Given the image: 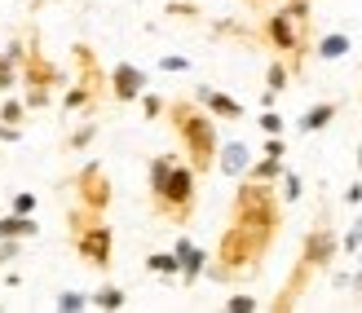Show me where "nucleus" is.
<instances>
[{
  "mask_svg": "<svg viewBox=\"0 0 362 313\" xmlns=\"http://www.w3.org/2000/svg\"><path fill=\"white\" fill-rule=\"evenodd\" d=\"M164 115H168L173 133H177V146H181V155H186V163H190L199 177H208L216 168V146H221V137H216V119L194 98L168 102Z\"/></svg>",
  "mask_w": 362,
  "mask_h": 313,
  "instance_id": "2",
  "label": "nucleus"
},
{
  "mask_svg": "<svg viewBox=\"0 0 362 313\" xmlns=\"http://www.w3.org/2000/svg\"><path fill=\"white\" fill-rule=\"evenodd\" d=\"M194 102L208 110L212 119H230V124H239L247 110H243V102L239 98H230V93H221V88H212V84H199L194 88Z\"/></svg>",
  "mask_w": 362,
  "mask_h": 313,
  "instance_id": "12",
  "label": "nucleus"
},
{
  "mask_svg": "<svg viewBox=\"0 0 362 313\" xmlns=\"http://www.w3.org/2000/svg\"><path fill=\"white\" fill-rule=\"evenodd\" d=\"M146 84H151V76L137 62H115V71L106 76V98L129 106V102H137L141 93H146Z\"/></svg>",
  "mask_w": 362,
  "mask_h": 313,
  "instance_id": "11",
  "label": "nucleus"
},
{
  "mask_svg": "<svg viewBox=\"0 0 362 313\" xmlns=\"http://www.w3.org/2000/svg\"><path fill=\"white\" fill-rule=\"evenodd\" d=\"M71 62H76V84H80V88H84V93L93 98L98 106H102V98H106V76H102V62H98L93 45L76 40V45H71Z\"/></svg>",
  "mask_w": 362,
  "mask_h": 313,
  "instance_id": "10",
  "label": "nucleus"
},
{
  "mask_svg": "<svg viewBox=\"0 0 362 313\" xmlns=\"http://www.w3.org/2000/svg\"><path fill=\"white\" fill-rule=\"evenodd\" d=\"M0 141L13 146V141H23V128H9V124H0Z\"/></svg>",
  "mask_w": 362,
  "mask_h": 313,
  "instance_id": "35",
  "label": "nucleus"
},
{
  "mask_svg": "<svg viewBox=\"0 0 362 313\" xmlns=\"http://www.w3.org/2000/svg\"><path fill=\"white\" fill-rule=\"evenodd\" d=\"M230 220L243 225L247 234H257L261 243L274 247L279 243V230H283V199L269 181H252L239 177V190L230 199Z\"/></svg>",
  "mask_w": 362,
  "mask_h": 313,
  "instance_id": "3",
  "label": "nucleus"
},
{
  "mask_svg": "<svg viewBox=\"0 0 362 313\" xmlns=\"http://www.w3.org/2000/svg\"><path fill=\"white\" fill-rule=\"evenodd\" d=\"M226 309L230 313H252V309H261V305H257V296H247V291H234V296L226 300Z\"/></svg>",
  "mask_w": 362,
  "mask_h": 313,
  "instance_id": "30",
  "label": "nucleus"
},
{
  "mask_svg": "<svg viewBox=\"0 0 362 313\" xmlns=\"http://www.w3.org/2000/svg\"><path fill=\"white\" fill-rule=\"evenodd\" d=\"M340 252H345V256H358V252H362V220H354V225L345 230V238H340Z\"/></svg>",
  "mask_w": 362,
  "mask_h": 313,
  "instance_id": "26",
  "label": "nucleus"
},
{
  "mask_svg": "<svg viewBox=\"0 0 362 313\" xmlns=\"http://www.w3.org/2000/svg\"><path fill=\"white\" fill-rule=\"evenodd\" d=\"M283 128H287V124H283V115H279L274 106L261 110V133H265V137H269V133H283Z\"/></svg>",
  "mask_w": 362,
  "mask_h": 313,
  "instance_id": "31",
  "label": "nucleus"
},
{
  "mask_svg": "<svg viewBox=\"0 0 362 313\" xmlns=\"http://www.w3.org/2000/svg\"><path fill=\"white\" fill-rule=\"evenodd\" d=\"M88 305L93 309H106V313H115V309H124L129 305V296H124V287H115V283H102L93 296H88Z\"/></svg>",
  "mask_w": 362,
  "mask_h": 313,
  "instance_id": "19",
  "label": "nucleus"
},
{
  "mask_svg": "<svg viewBox=\"0 0 362 313\" xmlns=\"http://www.w3.org/2000/svg\"><path fill=\"white\" fill-rule=\"evenodd\" d=\"M45 5H49V0H31V13H40Z\"/></svg>",
  "mask_w": 362,
  "mask_h": 313,
  "instance_id": "39",
  "label": "nucleus"
},
{
  "mask_svg": "<svg viewBox=\"0 0 362 313\" xmlns=\"http://www.w3.org/2000/svg\"><path fill=\"white\" fill-rule=\"evenodd\" d=\"M53 309H62V313H80V309H88V296H84V291H58Z\"/></svg>",
  "mask_w": 362,
  "mask_h": 313,
  "instance_id": "25",
  "label": "nucleus"
},
{
  "mask_svg": "<svg viewBox=\"0 0 362 313\" xmlns=\"http://www.w3.org/2000/svg\"><path fill=\"white\" fill-rule=\"evenodd\" d=\"M173 252H177V261H181V283L194 287L199 278H204V269H208V252H204V247H194L186 234H181L177 243H173Z\"/></svg>",
  "mask_w": 362,
  "mask_h": 313,
  "instance_id": "13",
  "label": "nucleus"
},
{
  "mask_svg": "<svg viewBox=\"0 0 362 313\" xmlns=\"http://www.w3.org/2000/svg\"><path fill=\"white\" fill-rule=\"evenodd\" d=\"M0 5H5V0H0Z\"/></svg>",
  "mask_w": 362,
  "mask_h": 313,
  "instance_id": "42",
  "label": "nucleus"
},
{
  "mask_svg": "<svg viewBox=\"0 0 362 313\" xmlns=\"http://www.w3.org/2000/svg\"><path fill=\"white\" fill-rule=\"evenodd\" d=\"M159 71H168V76H181V71H190V58H181V53H168V58H159Z\"/></svg>",
  "mask_w": 362,
  "mask_h": 313,
  "instance_id": "32",
  "label": "nucleus"
},
{
  "mask_svg": "<svg viewBox=\"0 0 362 313\" xmlns=\"http://www.w3.org/2000/svg\"><path fill=\"white\" fill-rule=\"evenodd\" d=\"M345 203H354V208H358V203H362V181H354V186H349V190H345Z\"/></svg>",
  "mask_w": 362,
  "mask_h": 313,
  "instance_id": "36",
  "label": "nucleus"
},
{
  "mask_svg": "<svg viewBox=\"0 0 362 313\" xmlns=\"http://www.w3.org/2000/svg\"><path fill=\"white\" fill-rule=\"evenodd\" d=\"M137 102H141V115H146V119H159V115H164V106H168L159 93H141Z\"/></svg>",
  "mask_w": 362,
  "mask_h": 313,
  "instance_id": "29",
  "label": "nucleus"
},
{
  "mask_svg": "<svg viewBox=\"0 0 362 313\" xmlns=\"http://www.w3.org/2000/svg\"><path fill=\"white\" fill-rule=\"evenodd\" d=\"M336 256H340V238H336V230H332L327 212H318V220L310 225V234H305V243H300V256H296L292 273H287V283H283V291L274 296V305H269V309H274V313L296 309V300L310 291L314 273H318V269H332Z\"/></svg>",
  "mask_w": 362,
  "mask_h": 313,
  "instance_id": "1",
  "label": "nucleus"
},
{
  "mask_svg": "<svg viewBox=\"0 0 362 313\" xmlns=\"http://www.w3.org/2000/svg\"><path fill=\"white\" fill-rule=\"evenodd\" d=\"M349 287H354V291H358V296H362V252H358V269L349 273Z\"/></svg>",
  "mask_w": 362,
  "mask_h": 313,
  "instance_id": "37",
  "label": "nucleus"
},
{
  "mask_svg": "<svg viewBox=\"0 0 362 313\" xmlns=\"http://www.w3.org/2000/svg\"><path fill=\"white\" fill-rule=\"evenodd\" d=\"M93 141H98V124H93V115H88V119H84V124H80V128H76V133H71L62 146H66L71 155H80V150H88Z\"/></svg>",
  "mask_w": 362,
  "mask_h": 313,
  "instance_id": "22",
  "label": "nucleus"
},
{
  "mask_svg": "<svg viewBox=\"0 0 362 313\" xmlns=\"http://www.w3.org/2000/svg\"><path fill=\"white\" fill-rule=\"evenodd\" d=\"M274 102H279V93H274V88H265V93H261V110H269Z\"/></svg>",
  "mask_w": 362,
  "mask_h": 313,
  "instance_id": "38",
  "label": "nucleus"
},
{
  "mask_svg": "<svg viewBox=\"0 0 362 313\" xmlns=\"http://www.w3.org/2000/svg\"><path fill=\"white\" fill-rule=\"evenodd\" d=\"M279 186H283V190H279L283 203H296V199L305 194V181H300L296 172H287V168H283V177H279Z\"/></svg>",
  "mask_w": 362,
  "mask_h": 313,
  "instance_id": "24",
  "label": "nucleus"
},
{
  "mask_svg": "<svg viewBox=\"0 0 362 313\" xmlns=\"http://www.w3.org/2000/svg\"><path fill=\"white\" fill-rule=\"evenodd\" d=\"M340 115V106L336 102H318V106H310V110H305V115H300V133H322V128H327L332 119Z\"/></svg>",
  "mask_w": 362,
  "mask_h": 313,
  "instance_id": "17",
  "label": "nucleus"
},
{
  "mask_svg": "<svg viewBox=\"0 0 362 313\" xmlns=\"http://www.w3.org/2000/svg\"><path fill=\"white\" fill-rule=\"evenodd\" d=\"M287 84H292V66H287L283 58H274V62L265 66V88H274V93H283Z\"/></svg>",
  "mask_w": 362,
  "mask_h": 313,
  "instance_id": "23",
  "label": "nucleus"
},
{
  "mask_svg": "<svg viewBox=\"0 0 362 313\" xmlns=\"http://www.w3.org/2000/svg\"><path fill=\"white\" fill-rule=\"evenodd\" d=\"M0 309H5V305H0Z\"/></svg>",
  "mask_w": 362,
  "mask_h": 313,
  "instance_id": "43",
  "label": "nucleus"
},
{
  "mask_svg": "<svg viewBox=\"0 0 362 313\" xmlns=\"http://www.w3.org/2000/svg\"><path fill=\"white\" fill-rule=\"evenodd\" d=\"M168 13L173 18H199V5H190V0H168Z\"/></svg>",
  "mask_w": 362,
  "mask_h": 313,
  "instance_id": "34",
  "label": "nucleus"
},
{
  "mask_svg": "<svg viewBox=\"0 0 362 313\" xmlns=\"http://www.w3.org/2000/svg\"><path fill=\"white\" fill-rule=\"evenodd\" d=\"M18 84H23V102L27 110H45L53 102V93L66 84L62 76V66L45 58V49H40V35L27 31V53H23V66H18Z\"/></svg>",
  "mask_w": 362,
  "mask_h": 313,
  "instance_id": "7",
  "label": "nucleus"
},
{
  "mask_svg": "<svg viewBox=\"0 0 362 313\" xmlns=\"http://www.w3.org/2000/svg\"><path fill=\"white\" fill-rule=\"evenodd\" d=\"M261 35L269 49L287 53L296 71L305 62V53H310V0H283L279 13H269L261 23Z\"/></svg>",
  "mask_w": 362,
  "mask_h": 313,
  "instance_id": "5",
  "label": "nucleus"
},
{
  "mask_svg": "<svg viewBox=\"0 0 362 313\" xmlns=\"http://www.w3.org/2000/svg\"><path fill=\"white\" fill-rule=\"evenodd\" d=\"M247 163H252L247 141H221V146H216V172H226V177L239 181L247 172Z\"/></svg>",
  "mask_w": 362,
  "mask_h": 313,
  "instance_id": "14",
  "label": "nucleus"
},
{
  "mask_svg": "<svg viewBox=\"0 0 362 313\" xmlns=\"http://www.w3.org/2000/svg\"><path fill=\"white\" fill-rule=\"evenodd\" d=\"M358 172H362V146H358Z\"/></svg>",
  "mask_w": 362,
  "mask_h": 313,
  "instance_id": "40",
  "label": "nucleus"
},
{
  "mask_svg": "<svg viewBox=\"0 0 362 313\" xmlns=\"http://www.w3.org/2000/svg\"><path fill=\"white\" fill-rule=\"evenodd\" d=\"M265 155L287 159V141H283V133H269V137H265Z\"/></svg>",
  "mask_w": 362,
  "mask_h": 313,
  "instance_id": "33",
  "label": "nucleus"
},
{
  "mask_svg": "<svg viewBox=\"0 0 362 313\" xmlns=\"http://www.w3.org/2000/svg\"><path fill=\"white\" fill-rule=\"evenodd\" d=\"M151 208L159 220H168V225H190V216L199 212V172L190 168L186 159L173 163V172L164 177V186L151 194Z\"/></svg>",
  "mask_w": 362,
  "mask_h": 313,
  "instance_id": "6",
  "label": "nucleus"
},
{
  "mask_svg": "<svg viewBox=\"0 0 362 313\" xmlns=\"http://www.w3.org/2000/svg\"><path fill=\"white\" fill-rule=\"evenodd\" d=\"M35 203H40V199H35L31 190H18V194L9 199V212H18V216H31V212H35Z\"/></svg>",
  "mask_w": 362,
  "mask_h": 313,
  "instance_id": "27",
  "label": "nucleus"
},
{
  "mask_svg": "<svg viewBox=\"0 0 362 313\" xmlns=\"http://www.w3.org/2000/svg\"><path fill=\"white\" fill-rule=\"evenodd\" d=\"M40 234V220H35V212L31 216H18V212H9V216H0V238H35Z\"/></svg>",
  "mask_w": 362,
  "mask_h": 313,
  "instance_id": "15",
  "label": "nucleus"
},
{
  "mask_svg": "<svg viewBox=\"0 0 362 313\" xmlns=\"http://www.w3.org/2000/svg\"><path fill=\"white\" fill-rule=\"evenodd\" d=\"M71 194H76V208L93 212V216H106V208H111V177H106L102 163H80L76 177H71Z\"/></svg>",
  "mask_w": 362,
  "mask_h": 313,
  "instance_id": "9",
  "label": "nucleus"
},
{
  "mask_svg": "<svg viewBox=\"0 0 362 313\" xmlns=\"http://www.w3.org/2000/svg\"><path fill=\"white\" fill-rule=\"evenodd\" d=\"M9 88H18V66L5 58V49H0V93H9Z\"/></svg>",
  "mask_w": 362,
  "mask_h": 313,
  "instance_id": "28",
  "label": "nucleus"
},
{
  "mask_svg": "<svg viewBox=\"0 0 362 313\" xmlns=\"http://www.w3.org/2000/svg\"><path fill=\"white\" fill-rule=\"evenodd\" d=\"M66 225H71V247L88 269H111V256H115V234L102 216L84 212V208H71L66 212Z\"/></svg>",
  "mask_w": 362,
  "mask_h": 313,
  "instance_id": "8",
  "label": "nucleus"
},
{
  "mask_svg": "<svg viewBox=\"0 0 362 313\" xmlns=\"http://www.w3.org/2000/svg\"><path fill=\"white\" fill-rule=\"evenodd\" d=\"M349 49H354V40L345 31H332V35H322V40L314 45V58H322V62H340V58H349Z\"/></svg>",
  "mask_w": 362,
  "mask_h": 313,
  "instance_id": "16",
  "label": "nucleus"
},
{
  "mask_svg": "<svg viewBox=\"0 0 362 313\" xmlns=\"http://www.w3.org/2000/svg\"><path fill=\"white\" fill-rule=\"evenodd\" d=\"M252 5H269V0H252Z\"/></svg>",
  "mask_w": 362,
  "mask_h": 313,
  "instance_id": "41",
  "label": "nucleus"
},
{
  "mask_svg": "<svg viewBox=\"0 0 362 313\" xmlns=\"http://www.w3.org/2000/svg\"><path fill=\"white\" fill-rule=\"evenodd\" d=\"M274 252L269 243H261L257 234H247L243 225H234V220H226L221 238H216V256L212 265L204 269L212 283H239V278H252V273H261L265 256Z\"/></svg>",
  "mask_w": 362,
  "mask_h": 313,
  "instance_id": "4",
  "label": "nucleus"
},
{
  "mask_svg": "<svg viewBox=\"0 0 362 313\" xmlns=\"http://www.w3.org/2000/svg\"><path fill=\"white\" fill-rule=\"evenodd\" d=\"M146 269L155 273V278H177V273H181V261H177V252H151V256H146Z\"/></svg>",
  "mask_w": 362,
  "mask_h": 313,
  "instance_id": "21",
  "label": "nucleus"
},
{
  "mask_svg": "<svg viewBox=\"0 0 362 313\" xmlns=\"http://www.w3.org/2000/svg\"><path fill=\"white\" fill-rule=\"evenodd\" d=\"M27 102H23V93H9L5 102H0V124H9V128H23L27 124Z\"/></svg>",
  "mask_w": 362,
  "mask_h": 313,
  "instance_id": "20",
  "label": "nucleus"
},
{
  "mask_svg": "<svg viewBox=\"0 0 362 313\" xmlns=\"http://www.w3.org/2000/svg\"><path fill=\"white\" fill-rule=\"evenodd\" d=\"M283 168H287L283 159H274V155H261V159H252V163H247V172H243V177H252V181H269V186H279Z\"/></svg>",
  "mask_w": 362,
  "mask_h": 313,
  "instance_id": "18",
  "label": "nucleus"
}]
</instances>
